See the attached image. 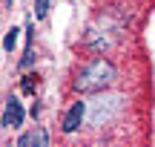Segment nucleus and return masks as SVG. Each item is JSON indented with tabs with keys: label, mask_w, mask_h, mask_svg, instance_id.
<instances>
[{
	"label": "nucleus",
	"mask_w": 155,
	"mask_h": 147,
	"mask_svg": "<svg viewBox=\"0 0 155 147\" xmlns=\"http://www.w3.org/2000/svg\"><path fill=\"white\" fill-rule=\"evenodd\" d=\"M35 63V49H32V40L26 43V52H23V61H20V69H29Z\"/></svg>",
	"instance_id": "obj_6"
},
{
	"label": "nucleus",
	"mask_w": 155,
	"mask_h": 147,
	"mask_svg": "<svg viewBox=\"0 0 155 147\" xmlns=\"http://www.w3.org/2000/svg\"><path fill=\"white\" fill-rule=\"evenodd\" d=\"M83 115H86V104H83V101H75L72 107H69L66 118H63V133H75L78 127H81Z\"/></svg>",
	"instance_id": "obj_3"
},
{
	"label": "nucleus",
	"mask_w": 155,
	"mask_h": 147,
	"mask_svg": "<svg viewBox=\"0 0 155 147\" xmlns=\"http://www.w3.org/2000/svg\"><path fill=\"white\" fill-rule=\"evenodd\" d=\"M17 144L20 147H29V144H40V147H46L49 144V136H46V130H32V133H23L20 138H17Z\"/></svg>",
	"instance_id": "obj_4"
},
{
	"label": "nucleus",
	"mask_w": 155,
	"mask_h": 147,
	"mask_svg": "<svg viewBox=\"0 0 155 147\" xmlns=\"http://www.w3.org/2000/svg\"><path fill=\"white\" fill-rule=\"evenodd\" d=\"M49 12V0H35V17H46Z\"/></svg>",
	"instance_id": "obj_8"
},
{
	"label": "nucleus",
	"mask_w": 155,
	"mask_h": 147,
	"mask_svg": "<svg viewBox=\"0 0 155 147\" xmlns=\"http://www.w3.org/2000/svg\"><path fill=\"white\" fill-rule=\"evenodd\" d=\"M20 90L26 92V95H35V90H38V75H23Z\"/></svg>",
	"instance_id": "obj_5"
},
{
	"label": "nucleus",
	"mask_w": 155,
	"mask_h": 147,
	"mask_svg": "<svg viewBox=\"0 0 155 147\" xmlns=\"http://www.w3.org/2000/svg\"><path fill=\"white\" fill-rule=\"evenodd\" d=\"M0 124L3 127H20L23 124V104L17 101L15 95H9V101H6V110H3Z\"/></svg>",
	"instance_id": "obj_2"
},
{
	"label": "nucleus",
	"mask_w": 155,
	"mask_h": 147,
	"mask_svg": "<svg viewBox=\"0 0 155 147\" xmlns=\"http://www.w3.org/2000/svg\"><path fill=\"white\" fill-rule=\"evenodd\" d=\"M115 78H118L115 63L106 61V58H95V61H89L86 67L75 75L72 87H75V92L89 95V92H101V90H106V87H112Z\"/></svg>",
	"instance_id": "obj_1"
},
{
	"label": "nucleus",
	"mask_w": 155,
	"mask_h": 147,
	"mask_svg": "<svg viewBox=\"0 0 155 147\" xmlns=\"http://www.w3.org/2000/svg\"><path fill=\"white\" fill-rule=\"evenodd\" d=\"M15 43H17V29H9V32H6V38H3V49L12 52V49H15Z\"/></svg>",
	"instance_id": "obj_7"
}]
</instances>
